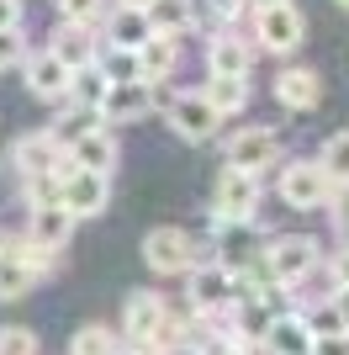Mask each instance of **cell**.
I'll return each mask as SVG.
<instances>
[{"mask_svg": "<svg viewBox=\"0 0 349 355\" xmlns=\"http://www.w3.org/2000/svg\"><path fill=\"white\" fill-rule=\"evenodd\" d=\"M58 202L74 212V218H96V212H106V202H111V175H101V170H80V164L64 154L58 159Z\"/></svg>", "mask_w": 349, "mask_h": 355, "instance_id": "6da1fadb", "label": "cell"}, {"mask_svg": "<svg viewBox=\"0 0 349 355\" xmlns=\"http://www.w3.org/2000/svg\"><path fill=\"white\" fill-rule=\"evenodd\" d=\"M260 254H265V266H270V282H276V286L307 282V276L318 270V260H323L318 239H307V234H280V239H270Z\"/></svg>", "mask_w": 349, "mask_h": 355, "instance_id": "7a4b0ae2", "label": "cell"}, {"mask_svg": "<svg viewBox=\"0 0 349 355\" xmlns=\"http://www.w3.org/2000/svg\"><path fill=\"white\" fill-rule=\"evenodd\" d=\"M260 175L254 170H222L217 175V191H212V212H217V223H254L260 218Z\"/></svg>", "mask_w": 349, "mask_h": 355, "instance_id": "3957f363", "label": "cell"}, {"mask_svg": "<svg viewBox=\"0 0 349 355\" xmlns=\"http://www.w3.org/2000/svg\"><path fill=\"white\" fill-rule=\"evenodd\" d=\"M276 191H280V202H286V207L312 212V207H323V202H328L334 180H328V170H323L318 159H291V164H280Z\"/></svg>", "mask_w": 349, "mask_h": 355, "instance_id": "277c9868", "label": "cell"}, {"mask_svg": "<svg viewBox=\"0 0 349 355\" xmlns=\"http://www.w3.org/2000/svg\"><path fill=\"white\" fill-rule=\"evenodd\" d=\"M196 260H202V250H196V239L186 228H154L143 239V266L154 276H186Z\"/></svg>", "mask_w": 349, "mask_h": 355, "instance_id": "5b68a950", "label": "cell"}, {"mask_svg": "<svg viewBox=\"0 0 349 355\" xmlns=\"http://www.w3.org/2000/svg\"><path fill=\"white\" fill-rule=\"evenodd\" d=\"M186 297L196 313H228L233 308V270L222 260H196L186 270Z\"/></svg>", "mask_w": 349, "mask_h": 355, "instance_id": "8992f818", "label": "cell"}, {"mask_svg": "<svg viewBox=\"0 0 349 355\" xmlns=\"http://www.w3.org/2000/svg\"><path fill=\"white\" fill-rule=\"evenodd\" d=\"M154 106H170V96H164L159 85H148V80H122V85L106 90L101 122H138V117H148Z\"/></svg>", "mask_w": 349, "mask_h": 355, "instance_id": "52a82bcc", "label": "cell"}, {"mask_svg": "<svg viewBox=\"0 0 349 355\" xmlns=\"http://www.w3.org/2000/svg\"><path fill=\"white\" fill-rule=\"evenodd\" d=\"M254 27H260V48L265 53H296L302 37H307V21H302V11H296L291 0L265 6V11L254 16Z\"/></svg>", "mask_w": 349, "mask_h": 355, "instance_id": "ba28073f", "label": "cell"}, {"mask_svg": "<svg viewBox=\"0 0 349 355\" xmlns=\"http://www.w3.org/2000/svg\"><path fill=\"white\" fill-rule=\"evenodd\" d=\"M276 159H280V133L276 128H260V122H254V128H238V133L228 138V164L233 170H254V175H260V170H270Z\"/></svg>", "mask_w": 349, "mask_h": 355, "instance_id": "9c48e42d", "label": "cell"}, {"mask_svg": "<svg viewBox=\"0 0 349 355\" xmlns=\"http://www.w3.org/2000/svg\"><path fill=\"white\" fill-rule=\"evenodd\" d=\"M170 128L186 144H206V138H217V128H222V117L212 112V106L202 101V90H186V96H170Z\"/></svg>", "mask_w": 349, "mask_h": 355, "instance_id": "30bf717a", "label": "cell"}, {"mask_svg": "<svg viewBox=\"0 0 349 355\" xmlns=\"http://www.w3.org/2000/svg\"><path fill=\"white\" fill-rule=\"evenodd\" d=\"M21 69H27V90L37 96V101H69V80H74V69L64 59H53V53H27L21 59Z\"/></svg>", "mask_w": 349, "mask_h": 355, "instance_id": "8fae6325", "label": "cell"}, {"mask_svg": "<svg viewBox=\"0 0 349 355\" xmlns=\"http://www.w3.org/2000/svg\"><path fill=\"white\" fill-rule=\"evenodd\" d=\"M58 159H64V148L53 144V133H27V138H16V144H11V170H16L21 180L53 175Z\"/></svg>", "mask_w": 349, "mask_h": 355, "instance_id": "7c38bea8", "label": "cell"}, {"mask_svg": "<svg viewBox=\"0 0 349 355\" xmlns=\"http://www.w3.org/2000/svg\"><path fill=\"white\" fill-rule=\"evenodd\" d=\"M276 101L286 106V112H312V106L323 101V80L318 69H307V64H291V69L276 74Z\"/></svg>", "mask_w": 349, "mask_h": 355, "instance_id": "4fadbf2b", "label": "cell"}, {"mask_svg": "<svg viewBox=\"0 0 349 355\" xmlns=\"http://www.w3.org/2000/svg\"><path fill=\"white\" fill-rule=\"evenodd\" d=\"M69 234H74V212L64 207L58 196L32 207V223H27V239H32V244H43V250H64Z\"/></svg>", "mask_w": 349, "mask_h": 355, "instance_id": "5bb4252c", "label": "cell"}, {"mask_svg": "<svg viewBox=\"0 0 349 355\" xmlns=\"http://www.w3.org/2000/svg\"><path fill=\"white\" fill-rule=\"evenodd\" d=\"M164 297L159 292H127V308H122V334L127 340H154L164 324Z\"/></svg>", "mask_w": 349, "mask_h": 355, "instance_id": "9a60e30c", "label": "cell"}, {"mask_svg": "<svg viewBox=\"0 0 349 355\" xmlns=\"http://www.w3.org/2000/svg\"><path fill=\"white\" fill-rule=\"evenodd\" d=\"M206 69L212 74H233V80H249L254 69V48L244 37H233V32H217L212 43H206Z\"/></svg>", "mask_w": 349, "mask_h": 355, "instance_id": "2e32d148", "label": "cell"}, {"mask_svg": "<svg viewBox=\"0 0 349 355\" xmlns=\"http://www.w3.org/2000/svg\"><path fill=\"white\" fill-rule=\"evenodd\" d=\"M265 355H312V329L302 324V313H286V318H270L260 340Z\"/></svg>", "mask_w": 349, "mask_h": 355, "instance_id": "e0dca14e", "label": "cell"}, {"mask_svg": "<svg viewBox=\"0 0 349 355\" xmlns=\"http://www.w3.org/2000/svg\"><path fill=\"white\" fill-rule=\"evenodd\" d=\"M106 37H111V48H138L154 37V21H148L143 6H116V11H106Z\"/></svg>", "mask_w": 349, "mask_h": 355, "instance_id": "ac0fdd59", "label": "cell"}, {"mask_svg": "<svg viewBox=\"0 0 349 355\" xmlns=\"http://www.w3.org/2000/svg\"><path fill=\"white\" fill-rule=\"evenodd\" d=\"M174 64H180V37H170V32H154V37L138 48V74H143L148 85L170 80Z\"/></svg>", "mask_w": 349, "mask_h": 355, "instance_id": "d6986e66", "label": "cell"}, {"mask_svg": "<svg viewBox=\"0 0 349 355\" xmlns=\"http://www.w3.org/2000/svg\"><path fill=\"white\" fill-rule=\"evenodd\" d=\"M69 159L80 164V170H101V175H111L116 170V138H111V128H90L85 138H80V144L69 148Z\"/></svg>", "mask_w": 349, "mask_h": 355, "instance_id": "ffe728a7", "label": "cell"}, {"mask_svg": "<svg viewBox=\"0 0 349 355\" xmlns=\"http://www.w3.org/2000/svg\"><path fill=\"white\" fill-rule=\"evenodd\" d=\"M48 53H53V59H64L69 69H85V64H96V37H90V27H74V21H64V27L53 32Z\"/></svg>", "mask_w": 349, "mask_h": 355, "instance_id": "44dd1931", "label": "cell"}, {"mask_svg": "<svg viewBox=\"0 0 349 355\" xmlns=\"http://www.w3.org/2000/svg\"><path fill=\"white\" fill-rule=\"evenodd\" d=\"M90 128H101V112H90V106L69 101V106H64V112L53 117V128H48V133H53V144L64 148V154H69V148L80 144V138H85Z\"/></svg>", "mask_w": 349, "mask_h": 355, "instance_id": "7402d4cb", "label": "cell"}, {"mask_svg": "<svg viewBox=\"0 0 349 355\" xmlns=\"http://www.w3.org/2000/svg\"><path fill=\"white\" fill-rule=\"evenodd\" d=\"M202 101L212 106L217 117H233V112H244V106H249V85H244V80H233V74H206Z\"/></svg>", "mask_w": 349, "mask_h": 355, "instance_id": "603a6c76", "label": "cell"}, {"mask_svg": "<svg viewBox=\"0 0 349 355\" xmlns=\"http://www.w3.org/2000/svg\"><path fill=\"white\" fill-rule=\"evenodd\" d=\"M148 21H154V32L180 37V32L196 21V0H154V6H148Z\"/></svg>", "mask_w": 349, "mask_h": 355, "instance_id": "cb8c5ba5", "label": "cell"}, {"mask_svg": "<svg viewBox=\"0 0 349 355\" xmlns=\"http://www.w3.org/2000/svg\"><path fill=\"white\" fill-rule=\"evenodd\" d=\"M106 90H111V80H106L96 64H85V69H74V80H69V96L80 106H90V112H101V101H106Z\"/></svg>", "mask_w": 349, "mask_h": 355, "instance_id": "d4e9b609", "label": "cell"}, {"mask_svg": "<svg viewBox=\"0 0 349 355\" xmlns=\"http://www.w3.org/2000/svg\"><path fill=\"white\" fill-rule=\"evenodd\" d=\"M37 282H43V276H37L32 266H21V260L11 254V260L0 266V302H21V297H27Z\"/></svg>", "mask_w": 349, "mask_h": 355, "instance_id": "484cf974", "label": "cell"}, {"mask_svg": "<svg viewBox=\"0 0 349 355\" xmlns=\"http://www.w3.org/2000/svg\"><path fill=\"white\" fill-rule=\"evenodd\" d=\"M318 164L328 170V180L334 186H349V133H334L328 144H323V154H318Z\"/></svg>", "mask_w": 349, "mask_h": 355, "instance_id": "4316f807", "label": "cell"}, {"mask_svg": "<svg viewBox=\"0 0 349 355\" xmlns=\"http://www.w3.org/2000/svg\"><path fill=\"white\" fill-rule=\"evenodd\" d=\"M96 69H101L111 85H122V80H143V74H138V53H132V48H106L101 59H96Z\"/></svg>", "mask_w": 349, "mask_h": 355, "instance_id": "83f0119b", "label": "cell"}, {"mask_svg": "<svg viewBox=\"0 0 349 355\" xmlns=\"http://www.w3.org/2000/svg\"><path fill=\"white\" fill-rule=\"evenodd\" d=\"M69 355H116V334L106 324H85L69 340Z\"/></svg>", "mask_w": 349, "mask_h": 355, "instance_id": "f1b7e54d", "label": "cell"}, {"mask_svg": "<svg viewBox=\"0 0 349 355\" xmlns=\"http://www.w3.org/2000/svg\"><path fill=\"white\" fill-rule=\"evenodd\" d=\"M58 11H64V21H74V27H90L96 32V21H106V0H58Z\"/></svg>", "mask_w": 349, "mask_h": 355, "instance_id": "f546056e", "label": "cell"}, {"mask_svg": "<svg viewBox=\"0 0 349 355\" xmlns=\"http://www.w3.org/2000/svg\"><path fill=\"white\" fill-rule=\"evenodd\" d=\"M302 324L312 329V340H318V334H344V318H339V308L328 302V297H323L312 313H302Z\"/></svg>", "mask_w": 349, "mask_h": 355, "instance_id": "4dcf8cb0", "label": "cell"}, {"mask_svg": "<svg viewBox=\"0 0 349 355\" xmlns=\"http://www.w3.org/2000/svg\"><path fill=\"white\" fill-rule=\"evenodd\" d=\"M0 355H37V334L21 324H6L0 329Z\"/></svg>", "mask_w": 349, "mask_h": 355, "instance_id": "1f68e13d", "label": "cell"}, {"mask_svg": "<svg viewBox=\"0 0 349 355\" xmlns=\"http://www.w3.org/2000/svg\"><path fill=\"white\" fill-rule=\"evenodd\" d=\"M21 59H27V43H21V27L0 32V69H16Z\"/></svg>", "mask_w": 349, "mask_h": 355, "instance_id": "d6a6232c", "label": "cell"}, {"mask_svg": "<svg viewBox=\"0 0 349 355\" xmlns=\"http://www.w3.org/2000/svg\"><path fill=\"white\" fill-rule=\"evenodd\" d=\"M323 207H328V218H334V228H339V234L349 239V186H334Z\"/></svg>", "mask_w": 349, "mask_h": 355, "instance_id": "836d02e7", "label": "cell"}, {"mask_svg": "<svg viewBox=\"0 0 349 355\" xmlns=\"http://www.w3.org/2000/svg\"><path fill=\"white\" fill-rule=\"evenodd\" d=\"M202 6H206V16H212L217 27H233V21L244 16V0H202Z\"/></svg>", "mask_w": 349, "mask_h": 355, "instance_id": "e575fe53", "label": "cell"}, {"mask_svg": "<svg viewBox=\"0 0 349 355\" xmlns=\"http://www.w3.org/2000/svg\"><path fill=\"white\" fill-rule=\"evenodd\" d=\"M312 355H349V329L344 334H318V340H312Z\"/></svg>", "mask_w": 349, "mask_h": 355, "instance_id": "d590c367", "label": "cell"}, {"mask_svg": "<svg viewBox=\"0 0 349 355\" xmlns=\"http://www.w3.org/2000/svg\"><path fill=\"white\" fill-rule=\"evenodd\" d=\"M328 276H334V286H349V239L339 244V254H328Z\"/></svg>", "mask_w": 349, "mask_h": 355, "instance_id": "8d00e7d4", "label": "cell"}, {"mask_svg": "<svg viewBox=\"0 0 349 355\" xmlns=\"http://www.w3.org/2000/svg\"><path fill=\"white\" fill-rule=\"evenodd\" d=\"M21 27V0H0V32Z\"/></svg>", "mask_w": 349, "mask_h": 355, "instance_id": "74e56055", "label": "cell"}, {"mask_svg": "<svg viewBox=\"0 0 349 355\" xmlns=\"http://www.w3.org/2000/svg\"><path fill=\"white\" fill-rule=\"evenodd\" d=\"M328 302L339 308V318H344V329H349V286H334V297H328Z\"/></svg>", "mask_w": 349, "mask_h": 355, "instance_id": "f35d334b", "label": "cell"}, {"mask_svg": "<svg viewBox=\"0 0 349 355\" xmlns=\"http://www.w3.org/2000/svg\"><path fill=\"white\" fill-rule=\"evenodd\" d=\"M159 355H206V350H202V345H196V340H180V345H164Z\"/></svg>", "mask_w": 349, "mask_h": 355, "instance_id": "ab89813d", "label": "cell"}, {"mask_svg": "<svg viewBox=\"0 0 349 355\" xmlns=\"http://www.w3.org/2000/svg\"><path fill=\"white\" fill-rule=\"evenodd\" d=\"M127 355H159V345L154 340H127Z\"/></svg>", "mask_w": 349, "mask_h": 355, "instance_id": "60d3db41", "label": "cell"}, {"mask_svg": "<svg viewBox=\"0 0 349 355\" xmlns=\"http://www.w3.org/2000/svg\"><path fill=\"white\" fill-rule=\"evenodd\" d=\"M11 260V234H0V266Z\"/></svg>", "mask_w": 349, "mask_h": 355, "instance_id": "b9f144b4", "label": "cell"}, {"mask_svg": "<svg viewBox=\"0 0 349 355\" xmlns=\"http://www.w3.org/2000/svg\"><path fill=\"white\" fill-rule=\"evenodd\" d=\"M116 6H143V11H148V6H154V0H116Z\"/></svg>", "mask_w": 349, "mask_h": 355, "instance_id": "7bdbcfd3", "label": "cell"}, {"mask_svg": "<svg viewBox=\"0 0 349 355\" xmlns=\"http://www.w3.org/2000/svg\"><path fill=\"white\" fill-rule=\"evenodd\" d=\"M265 6H280V0H254V11H265Z\"/></svg>", "mask_w": 349, "mask_h": 355, "instance_id": "ee69618b", "label": "cell"}, {"mask_svg": "<svg viewBox=\"0 0 349 355\" xmlns=\"http://www.w3.org/2000/svg\"><path fill=\"white\" fill-rule=\"evenodd\" d=\"M339 6H344V11H349V0H339Z\"/></svg>", "mask_w": 349, "mask_h": 355, "instance_id": "f6af8a7d", "label": "cell"}]
</instances>
